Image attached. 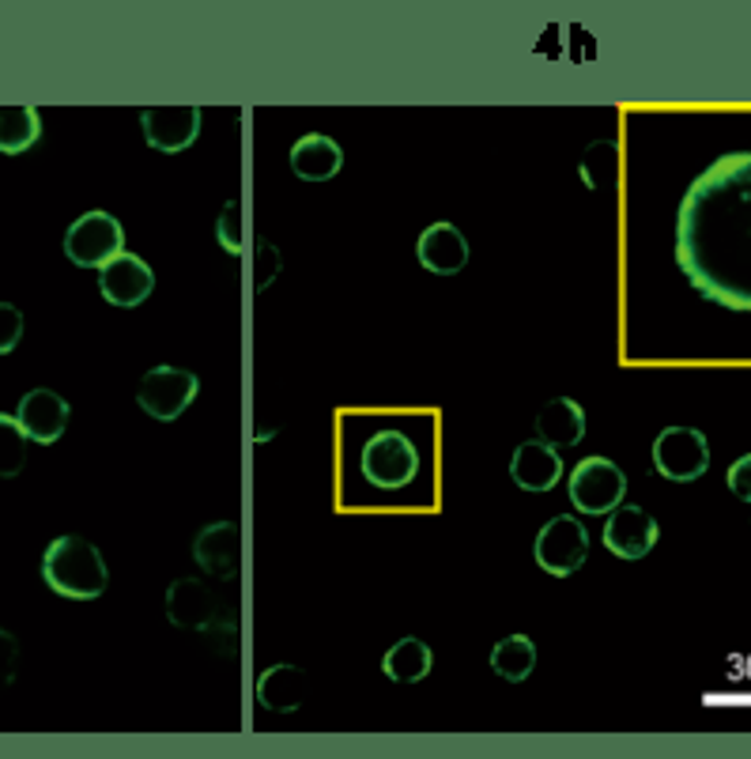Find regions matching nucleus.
Segmentation results:
<instances>
[{
    "instance_id": "1",
    "label": "nucleus",
    "mask_w": 751,
    "mask_h": 759,
    "mask_svg": "<svg viewBox=\"0 0 751 759\" xmlns=\"http://www.w3.org/2000/svg\"><path fill=\"white\" fill-rule=\"evenodd\" d=\"M676 261L702 299L751 310V152L691 181L676 212Z\"/></svg>"
},
{
    "instance_id": "2",
    "label": "nucleus",
    "mask_w": 751,
    "mask_h": 759,
    "mask_svg": "<svg viewBox=\"0 0 751 759\" xmlns=\"http://www.w3.org/2000/svg\"><path fill=\"white\" fill-rule=\"evenodd\" d=\"M42 579L69 601H95L98 593H106L109 571L103 552L84 537H58L42 555Z\"/></svg>"
},
{
    "instance_id": "3",
    "label": "nucleus",
    "mask_w": 751,
    "mask_h": 759,
    "mask_svg": "<svg viewBox=\"0 0 751 759\" xmlns=\"http://www.w3.org/2000/svg\"><path fill=\"white\" fill-rule=\"evenodd\" d=\"M363 477L382 491H400L416 480L419 472V450L411 446L408 435L400 432H382L363 446Z\"/></svg>"
},
{
    "instance_id": "4",
    "label": "nucleus",
    "mask_w": 751,
    "mask_h": 759,
    "mask_svg": "<svg viewBox=\"0 0 751 759\" xmlns=\"http://www.w3.org/2000/svg\"><path fill=\"white\" fill-rule=\"evenodd\" d=\"M65 253L80 269H103L125 253V227L109 212H84L65 231Z\"/></svg>"
},
{
    "instance_id": "5",
    "label": "nucleus",
    "mask_w": 751,
    "mask_h": 759,
    "mask_svg": "<svg viewBox=\"0 0 751 759\" xmlns=\"http://www.w3.org/2000/svg\"><path fill=\"white\" fill-rule=\"evenodd\" d=\"M627 496V477L608 457H585L571 472V502L582 514H612Z\"/></svg>"
},
{
    "instance_id": "6",
    "label": "nucleus",
    "mask_w": 751,
    "mask_h": 759,
    "mask_svg": "<svg viewBox=\"0 0 751 759\" xmlns=\"http://www.w3.org/2000/svg\"><path fill=\"white\" fill-rule=\"evenodd\" d=\"M654 469L665 480L691 484L710 469V443L695 427H665L654 443Z\"/></svg>"
},
{
    "instance_id": "7",
    "label": "nucleus",
    "mask_w": 751,
    "mask_h": 759,
    "mask_svg": "<svg viewBox=\"0 0 751 759\" xmlns=\"http://www.w3.org/2000/svg\"><path fill=\"white\" fill-rule=\"evenodd\" d=\"M533 555H536V563L544 566L547 574L566 579V574L582 571L585 555H590V533H585V526L578 518L559 514L536 533Z\"/></svg>"
},
{
    "instance_id": "8",
    "label": "nucleus",
    "mask_w": 751,
    "mask_h": 759,
    "mask_svg": "<svg viewBox=\"0 0 751 759\" xmlns=\"http://www.w3.org/2000/svg\"><path fill=\"white\" fill-rule=\"evenodd\" d=\"M200 382L194 371H181V367H155L144 374L140 382V393H136V401H140V408L155 419H163V424H170V419H178L186 413L189 405H194Z\"/></svg>"
},
{
    "instance_id": "9",
    "label": "nucleus",
    "mask_w": 751,
    "mask_h": 759,
    "mask_svg": "<svg viewBox=\"0 0 751 759\" xmlns=\"http://www.w3.org/2000/svg\"><path fill=\"white\" fill-rule=\"evenodd\" d=\"M167 616L170 624L186 627V631H216L227 627L231 616H227L219 593L200 579H178L167 593Z\"/></svg>"
},
{
    "instance_id": "10",
    "label": "nucleus",
    "mask_w": 751,
    "mask_h": 759,
    "mask_svg": "<svg viewBox=\"0 0 751 759\" xmlns=\"http://www.w3.org/2000/svg\"><path fill=\"white\" fill-rule=\"evenodd\" d=\"M657 537H661L657 521L643 507H623V502L612 510L608 526H604V544L619 560H643V555L654 552Z\"/></svg>"
},
{
    "instance_id": "11",
    "label": "nucleus",
    "mask_w": 751,
    "mask_h": 759,
    "mask_svg": "<svg viewBox=\"0 0 751 759\" xmlns=\"http://www.w3.org/2000/svg\"><path fill=\"white\" fill-rule=\"evenodd\" d=\"M152 288H155L152 264L144 258H136V253H122V258L103 264V272H98V291H103V299L114 306H125V310L140 306L144 299L152 295Z\"/></svg>"
},
{
    "instance_id": "12",
    "label": "nucleus",
    "mask_w": 751,
    "mask_h": 759,
    "mask_svg": "<svg viewBox=\"0 0 751 759\" xmlns=\"http://www.w3.org/2000/svg\"><path fill=\"white\" fill-rule=\"evenodd\" d=\"M15 424L23 427V435L31 443H58L69 427V401L53 389H31L15 408Z\"/></svg>"
},
{
    "instance_id": "13",
    "label": "nucleus",
    "mask_w": 751,
    "mask_h": 759,
    "mask_svg": "<svg viewBox=\"0 0 751 759\" xmlns=\"http://www.w3.org/2000/svg\"><path fill=\"white\" fill-rule=\"evenodd\" d=\"M140 129L155 152H186V148H194L197 133H200V110L197 106L144 110Z\"/></svg>"
},
{
    "instance_id": "14",
    "label": "nucleus",
    "mask_w": 751,
    "mask_h": 759,
    "mask_svg": "<svg viewBox=\"0 0 751 759\" xmlns=\"http://www.w3.org/2000/svg\"><path fill=\"white\" fill-rule=\"evenodd\" d=\"M194 560L208 579H234L242 566V529L234 521H216L194 541Z\"/></svg>"
},
{
    "instance_id": "15",
    "label": "nucleus",
    "mask_w": 751,
    "mask_h": 759,
    "mask_svg": "<svg viewBox=\"0 0 751 759\" xmlns=\"http://www.w3.org/2000/svg\"><path fill=\"white\" fill-rule=\"evenodd\" d=\"M416 253H419V264L438 272V277H453V272H461L469 264V242H465V235L453 223H430L419 235Z\"/></svg>"
},
{
    "instance_id": "16",
    "label": "nucleus",
    "mask_w": 751,
    "mask_h": 759,
    "mask_svg": "<svg viewBox=\"0 0 751 759\" xmlns=\"http://www.w3.org/2000/svg\"><path fill=\"white\" fill-rule=\"evenodd\" d=\"M510 477H514L518 488L525 491H552L559 480H563V457L552 450L547 443H521L514 461H510Z\"/></svg>"
},
{
    "instance_id": "17",
    "label": "nucleus",
    "mask_w": 751,
    "mask_h": 759,
    "mask_svg": "<svg viewBox=\"0 0 751 759\" xmlns=\"http://www.w3.org/2000/svg\"><path fill=\"white\" fill-rule=\"evenodd\" d=\"M344 167V152L333 136L325 133H306L302 141H295L291 148V170L302 181H328L336 178Z\"/></svg>"
},
{
    "instance_id": "18",
    "label": "nucleus",
    "mask_w": 751,
    "mask_h": 759,
    "mask_svg": "<svg viewBox=\"0 0 751 759\" xmlns=\"http://www.w3.org/2000/svg\"><path fill=\"white\" fill-rule=\"evenodd\" d=\"M536 435L540 443H547L552 450H563V446H578L585 435V413L578 401L571 397H555L547 401L544 408L536 413Z\"/></svg>"
},
{
    "instance_id": "19",
    "label": "nucleus",
    "mask_w": 751,
    "mask_h": 759,
    "mask_svg": "<svg viewBox=\"0 0 751 759\" xmlns=\"http://www.w3.org/2000/svg\"><path fill=\"white\" fill-rule=\"evenodd\" d=\"M258 699L272 715H291L306 703V673L299 665H272L258 680Z\"/></svg>"
},
{
    "instance_id": "20",
    "label": "nucleus",
    "mask_w": 751,
    "mask_h": 759,
    "mask_svg": "<svg viewBox=\"0 0 751 759\" xmlns=\"http://www.w3.org/2000/svg\"><path fill=\"white\" fill-rule=\"evenodd\" d=\"M42 136V117L34 106H0V152H31Z\"/></svg>"
},
{
    "instance_id": "21",
    "label": "nucleus",
    "mask_w": 751,
    "mask_h": 759,
    "mask_svg": "<svg viewBox=\"0 0 751 759\" xmlns=\"http://www.w3.org/2000/svg\"><path fill=\"white\" fill-rule=\"evenodd\" d=\"M430 646L419 643V638H400V643L389 646V654L382 657V669H386L389 680L397 684H416L430 673Z\"/></svg>"
},
{
    "instance_id": "22",
    "label": "nucleus",
    "mask_w": 751,
    "mask_h": 759,
    "mask_svg": "<svg viewBox=\"0 0 751 759\" xmlns=\"http://www.w3.org/2000/svg\"><path fill=\"white\" fill-rule=\"evenodd\" d=\"M491 669L499 673L502 680L521 684L529 673L536 669V646H533V638L510 635V638H502V643H494V651H491Z\"/></svg>"
},
{
    "instance_id": "23",
    "label": "nucleus",
    "mask_w": 751,
    "mask_h": 759,
    "mask_svg": "<svg viewBox=\"0 0 751 759\" xmlns=\"http://www.w3.org/2000/svg\"><path fill=\"white\" fill-rule=\"evenodd\" d=\"M27 443L23 427L15 424V416H0V477H20L27 465Z\"/></svg>"
},
{
    "instance_id": "24",
    "label": "nucleus",
    "mask_w": 751,
    "mask_h": 759,
    "mask_svg": "<svg viewBox=\"0 0 751 759\" xmlns=\"http://www.w3.org/2000/svg\"><path fill=\"white\" fill-rule=\"evenodd\" d=\"M242 219H246V208L242 205H227L223 208V216H219V242H223V250H231V253H242L246 250Z\"/></svg>"
},
{
    "instance_id": "25",
    "label": "nucleus",
    "mask_w": 751,
    "mask_h": 759,
    "mask_svg": "<svg viewBox=\"0 0 751 759\" xmlns=\"http://www.w3.org/2000/svg\"><path fill=\"white\" fill-rule=\"evenodd\" d=\"M20 336H23V314H20V306L0 303V355L15 352Z\"/></svg>"
},
{
    "instance_id": "26",
    "label": "nucleus",
    "mask_w": 751,
    "mask_h": 759,
    "mask_svg": "<svg viewBox=\"0 0 751 759\" xmlns=\"http://www.w3.org/2000/svg\"><path fill=\"white\" fill-rule=\"evenodd\" d=\"M729 488H732V496L751 499V454H748V457H740V461H732V469H729Z\"/></svg>"
},
{
    "instance_id": "27",
    "label": "nucleus",
    "mask_w": 751,
    "mask_h": 759,
    "mask_svg": "<svg viewBox=\"0 0 751 759\" xmlns=\"http://www.w3.org/2000/svg\"><path fill=\"white\" fill-rule=\"evenodd\" d=\"M15 654H20V646H15V638L0 631V684L12 680V673H15Z\"/></svg>"
}]
</instances>
